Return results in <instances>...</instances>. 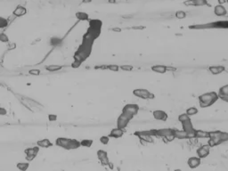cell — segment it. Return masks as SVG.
I'll list each match as a JSON object with an SVG mask.
<instances>
[{"mask_svg": "<svg viewBox=\"0 0 228 171\" xmlns=\"http://www.w3.org/2000/svg\"><path fill=\"white\" fill-rule=\"evenodd\" d=\"M93 44L94 43H92V42L82 40V44L80 45V47L77 50V52L74 54V60L79 61L81 63H83L84 61H86L91 55Z\"/></svg>", "mask_w": 228, "mask_h": 171, "instance_id": "cell-1", "label": "cell"}, {"mask_svg": "<svg viewBox=\"0 0 228 171\" xmlns=\"http://www.w3.org/2000/svg\"><path fill=\"white\" fill-rule=\"evenodd\" d=\"M218 93L215 91H210V92H207L202 94L198 96V101H199V104L200 107L205 109V108H209L213 104H215L218 102Z\"/></svg>", "mask_w": 228, "mask_h": 171, "instance_id": "cell-2", "label": "cell"}, {"mask_svg": "<svg viewBox=\"0 0 228 171\" xmlns=\"http://www.w3.org/2000/svg\"><path fill=\"white\" fill-rule=\"evenodd\" d=\"M191 30H214V29H228V21H216L205 24L189 26Z\"/></svg>", "mask_w": 228, "mask_h": 171, "instance_id": "cell-3", "label": "cell"}, {"mask_svg": "<svg viewBox=\"0 0 228 171\" xmlns=\"http://www.w3.org/2000/svg\"><path fill=\"white\" fill-rule=\"evenodd\" d=\"M55 145L57 146L62 147L65 150H76L81 146L80 141H78L76 139L64 138V137L57 138L55 140Z\"/></svg>", "mask_w": 228, "mask_h": 171, "instance_id": "cell-4", "label": "cell"}, {"mask_svg": "<svg viewBox=\"0 0 228 171\" xmlns=\"http://www.w3.org/2000/svg\"><path fill=\"white\" fill-rule=\"evenodd\" d=\"M133 96L136 97L143 99V100H153L154 99L155 96L153 93L150 92L148 89L145 88H136L133 90Z\"/></svg>", "mask_w": 228, "mask_h": 171, "instance_id": "cell-5", "label": "cell"}, {"mask_svg": "<svg viewBox=\"0 0 228 171\" xmlns=\"http://www.w3.org/2000/svg\"><path fill=\"white\" fill-rule=\"evenodd\" d=\"M134 135L138 137L142 142L144 143H148V144H153L154 143V139H153V134L151 130H147V131H136L134 133Z\"/></svg>", "mask_w": 228, "mask_h": 171, "instance_id": "cell-6", "label": "cell"}, {"mask_svg": "<svg viewBox=\"0 0 228 171\" xmlns=\"http://www.w3.org/2000/svg\"><path fill=\"white\" fill-rule=\"evenodd\" d=\"M133 119H134V118L129 116V115L121 112V114H120V115L119 116V118L117 119V122H116L117 128L124 130V129L128 127V125L129 124V122H130Z\"/></svg>", "mask_w": 228, "mask_h": 171, "instance_id": "cell-7", "label": "cell"}, {"mask_svg": "<svg viewBox=\"0 0 228 171\" xmlns=\"http://www.w3.org/2000/svg\"><path fill=\"white\" fill-rule=\"evenodd\" d=\"M121 112L128 114V115H129V116L134 118L139 112L138 104H126L123 107Z\"/></svg>", "mask_w": 228, "mask_h": 171, "instance_id": "cell-8", "label": "cell"}, {"mask_svg": "<svg viewBox=\"0 0 228 171\" xmlns=\"http://www.w3.org/2000/svg\"><path fill=\"white\" fill-rule=\"evenodd\" d=\"M181 125H182V129L187 133L188 136H190V139L194 138V133H195L196 128H194V127H193L192 120H188L186 121H184V122L181 123Z\"/></svg>", "mask_w": 228, "mask_h": 171, "instance_id": "cell-9", "label": "cell"}, {"mask_svg": "<svg viewBox=\"0 0 228 171\" xmlns=\"http://www.w3.org/2000/svg\"><path fill=\"white\" fill-rule=\"evenodd\" d=\"M196 153H197V156L200 159H205L210 153V147L208 145H202V146L199 147L197 149Z\"/></svg>", "mask_w": 228, "mask_h": 171, "instance_id": "cell-10", "label": "cell"}, {"mask_svg": "<svg viewBox=\"0 0 228 171\" xmlns=\"http://www.w3.org/2000/svg\"><path fill=\"white\" fill-rule=\"evenodd\" d=\"M153 116L155 120H161V121H166L169 119V116L165 111L162 110H155L153 112Z\"/></svg>", "mask_w": 228, "mask_h": 171, "instance_id": "cell-11", "label": "cell"}, {"mask_svg": "<svg viewBox=\"0 0 228 171\" xmlns=\"http://www.w3.org/2000/svg\"><path fill=\"white\" fill-rule=\"evenodd\" d=\"M218 99L222 100L225 103H228V85L221 87L218 92Z\"/></svg>", "mask_w": 228, "mask_h": 171, "instance_id": "cell-12", "label": "cell"}, {"mask_svg": "<svg viewBox=\"0 0 228 171\" xmlns=\"http://www.w3.org/2000/svg\"><path fill=\"white\" fill-rule=\"evenodd\" d=\"M96 155H97L98 160L101 161V163L103 165H109L110 164V161H109V158H108V153L107 152L104 151V150H98L97 153H96Z\"/></svg>", "mask_w": 228, "mask_h": 171, "instance_id": "cell-13", "label": "cell"}, {"mask_svg": "<svg viewBox=\"0 0 228 171\" xmlns=\"http://www.w3.org/2000/svg\"><path fill=\"white\" fill-rule=\"evenodd\" d=\"M185 6H208V0H186L184 2Z\"/></svg>", "mask_w": 228, "mask_h": 171, "instance_id": "cell-14", "label": "cell"}, {"mask_svg": "<svg viewBox=\"0 0 228 171\" xmlns=\"http://www.w3.org/2000/svg\"><path fill=\"white\" fill-rule=\"evenodd\" d=\"M201 163H202V159H200L198 156L197 157H191V158L188 159L187 161L188 167L190 169H197L198 167H200Z\"/></svg>", "mask_w": 228, "mask_h": 171, "instance_id": "cell-15", "label": "cell"}, {"mask_svg": "<svg viewBox=\"0 0 228 171\" xmlns=\"http://www.w3.org/2000/svg\"><path fill=\"white\" fill-rule=\"evenodd\" d=\"M208 71L212 75H219L226 71V67L223 65H212L209 67Z\"/></svg>", "mask_w": 228, "mask_h": 171, "instance_id": "cell-16", "label": "cell"}, {"mask_svg": "<svg viewBox=\"0 0 228 171\" xmlns=\"http://www.w3.org/2000/svg\"><path fill=\"white\" fill-rule=\"evenodd\" d=\"M173 134L175 136V138L179 139V140H185V139H190V136H188V134L186 132L183 130H179V129H177V128H174L173 131Z\"/></svg>", "mask_w": 228, "mask_h": 171, "instance_id": "cell-17", "label": "cell"}, {"mask_svg": "<svg viewBox=\"0 0 228 171\" xmlns=\"http://www.w3.org/2000/svg\"><path fill=\"white\" fill-rule=\"evenodd\" d=\"M214 14L218 17H223L226 16V14H227V11L226 7L222 5H217L215 7H214Z\"/></svg>", "mask_w": 228, "mask_h": 171, "instance_id": "cell-18", "label": "cell"}, {"mask_svg": "<svg viewBox=\"0 0 228 171\" xmlns=\"http://www.w3.org/2000/svg\"><path fill=\"white\" fill-rule=\"evenodd\" d=\"M123 135H124V130H123V129H120V128H116L112 129L111 133L109 134V137H110V138L112 137V138L115 139L121 138L123 136Z\"/></svg>", "mask_w": 228, "mask_h": 171, "instance_id": "cell-19", "label": "cell"}, {"mask_svg": "<svg viewBox=\"0 0 228 171\" xmlns=\"http://www.w3.org/2000/svg\"><path fill=\"white\" fill-rule=\"evenodd\" d=\"M26 14H27V9L22 6H18L13 12V15L15 17H22Z\"/></svg>", "mask_w": 228, "mask_h": 171, "instance_id": "cell-20", "label": "cell"}, {"mask_svg": "<svg viewBox=\"0 0 228 171\" xmlns=\"http://www.w3.org/2000/svg\"><path fill=\"white\" fill-rule=\"evenodd\" d=\"M210 136V132L208 131H203L201 129H196L194 133V137L200 139H209Z\"/></svg>", "mask_w": 228, "mask_h": 171, "instance_id": "cell-21", "label": "cell"}, {"mask_svg": "<svg viewBox=\"0 0 228 171\" xmlns=\"http://www.w3.org/2000/svg\"><path fill=\"white\" fill-rule=\"evenodd\" d=\"M151 70L155 72V73L159 74H164L168 71V66L161 65V64H159V65H154L152 66Z\"/></svg>", "mask_w": 228, "mask_h": 171, "instance_id": "cell-22", "label": "cell"}, {"mask_svg": "<svg viewBox=\"0 0 228 171\" xmlns=\"http://www.w3.org/2000/svg\"><path fill=\"white\" fill-rule=\"evenodd\" d=\"M96 69H102V70H109L111 71H120V66L117 64H108V65H102L96 67Z\"/></svg>", "mask_w": 228, "mask_h": 171, "instance_id": "cell-23", "label": "cell"}, {"mask_svg": "<svg viewBox=\"0 0 228 171\" xmlns=\"http://www.w3.org/2000/svg\"><path fill=\"white\" fill-rule=\"evenodd\" d=\"M37 145L39 148H49L53 145V144L49 139H41L37 142Z\"/></svg>", "mask_w": 228, "mask_h": 171, "instance_id": "cell-24", "label": "cell"}, {"mask_svg": "<svg viewBox=\"0 0 228 171\" xmlns=\"http://www.w3.org/2000/svg\"><path fill=\"white\" fill-rule=\"evenodd\" d=\"M39 147L38 146H34V147H29V148H27V149H25L24 153L26 155H35V156H37L38 153H39Z\"/></svg>", "mask_w": 228, "mask_h": 171, "instance_id": "cell-25", "label": "cell"}, {"mask_svg": "<svg viewBox=\"0 0 228 171\" xmlns=\"http://www.w3.org/2000/svg\"><path fill=\"white\" fill-rule=\"evenodd\" d=\"M45 69L49 71V72H55V71H59L63 69V66L58 65V64H49L45 67Z\"/></svg>", "mask_w": 228, "mask_h": 171, "instance_id": "cell-26", "label": "cell"}, {"mask_svg": "<svg viewBox=\"0 0 228 171\" xmlns=\"http://www.w3.org/2000/svg\"><path fill=\"white\" fill-rule=\"evenodd\" d=\"M75 15L79 21H88L89 20L88 14L85 12H77Z\"/></svg>", "mask_w": 228, "mask_h": 171, "instance_id": "cell-27", "label": "cell"}, {"mask_svg": "<svg viewBox=\"0 0 228 171\" xmlns=\"http://www.w3.org/2000/svg\"><path fill=\"white\" fill-rule=\"evenodd\" d=\"M17 169L21 171H26L30 168L29 162H18L16 164Z\"/></svg>", "mask_w": 228, "mask_h": 171, "instance_id": "cell-28", "label": "cell"}, {"mask_svg": "<svg viewBox=\"0 0 228 171\" xmlns=\"http://www.w3.org/2000/svg\"><path fill=\"white\" fill-rule=\"evenodd\" d=\"M199 112V110L194 107V106H192V107H189L187 110H186V112H185V113L187 114L188 116H194L196 114Z\"/></svg>", "mask_w": 228, "mask_h": 171, "instance_id": "cell-29", "label": "cell"}, {"mask_svg": "<svg viewBox=\"0 0 228 171\" xmlns=\"http://www.w3.org/2000/svg\"><path fill=\"white\" fill-rule=\"evenodd\" d=\"M175 16H176L177 19H178V20H184V19L186 18L187 14H186V13H185V11L180 10V11H177V12H176Z\"/></svg>", "mask_w": 228, "mask_h": 171, "instance_id": "cell-30", "label": "cell"}, {"mask_svg": "<svg viewBox=\"0 0 228 171\" xmlns=\"http://www.w3.org/2000/svg\"><path fill=\"white\" fill-rule=\"evenodd\" d=\"M93 145V140L91 139H83L80 141V145L83 147H87V148H89L92 146Z\"/></svg>", "mask_w": 228, "mask_h": 171, "instance_id": "cell-31", "label": "cell"}, {"mask_svg": "<svg viewBox=\"0 0 228 171\" xmlns=\"http://www.w3.org/2000/svg\"><path fill=\"white\" fill-rule=\"evenodd\" d=\"M9 24V21L4 17H0V29H5Z\"/></svg>", "mask_w": 228, "mask_h": 171, "instance_id": "cell-32", "label": "cell"}, {"mask_svg": "<svg viewBox=\"0 0 228 171\" xmlns=\"http://www.w3.org/2000/svg\"><path fill=\"white\" fill-rule=\"evenodd\" d=\"M177 119H178V121H179L180 123H182V122H184V121H186V120H191V117H190V116H188L187 114L185 112V113L180 114Z\"/></svg>", "mask_w": 228, "mask_h": 171, "instance_id": "cell-33", "label": "cell"}, {"mask_svg": "<svg viewBox=\"0 0 228 171\" xmlns=\"http://www.w3.org/2000/svg\"><path fill=\"white\" fill-rule=\"evenodd\" d=\"M0 42H2V43H8L9 42L8 36L6 33H0Z\"/></svg>", "mask_w": 228, "mask_h": 171, "instance_id": "cell-34", "label": "cell"}, {"mask_svg": "<svg viewBox=\"0 0 228 171\" xmlns=\"http://www.w3.org/2000/svg\"><path fill=\"white\" fill-rule=\"evenodd\" d=\"M100 142H101V144H103V145H108L109 144V142H110V137H109V136H101L100 137Z\"/></svg>", "mask_w": 228, "mask_h": 171, "instance_id": "cell-35", "label": "cell"}, {"mask_svg": "<svg viewBox=\"0 0 228 171\" xmlns=\"http://www.w3.org/2000/svg\"><path fill=\"white\" fill-rule=\"evenodd\" d=\"M120 70H122L124 71H131L133 70V66L129 64H125V65L120 66Z\"/></svg>", "mask_w": 228, "mask_h": 171, "instance_id": "cell-36", "label": "cell"}, {"mask_svg": "<svg viewBox=\"0 0 228 171\" xmlns=\"http://www.w3.org/2000/svg\"><path fill=\"white\" fill-rule=\"evenodd\" d=\"M162 139L164 140V142H166V143H170V142H172V141H174L176 138H175L174 134H172V135H169V136H165V137Z\"/></svg>", "mask_w": 228, "mask_h": 171, "instance_id": "cell-37", "label": "cell"}, {"mask_svg": "<svg viewBox=\"0 0 228 171\" xmlns=\"http://www.w3.org/2000/svg\"><path fill=\"white\" fill-rule=\"evenodd\" d=\"M40 70H38V69H32V70L29 71V74L32 75V76H39V75H40Z\"/></svg>", "mask_w": 228, "mask_h": 171, "instance_id": "cell-38", "label": "cell"}, {"mask_svg": "<svg viewBox=\"0 0 228 171\" xmlns=\"http://www.w3.org/2000/svg\"><path fill=\"white\" fill-rule=\"evenodd\" d=\"M82 64L81 62H79V61H77V60H74L73 63H71V67L73 68V69H77V68H79V67H80V65Z\"/></svg>", "mask_w": 228, "mask_h": 171, "instance_id": "cell-39", "label": "cell"}, {"mask_svg": "<svg viewBox=\"0 0 228 171\" xmlns=\"http://www.w3.org/2000/svg\"><path fill=\"white\" fill-rule=\"evenodd\" d=\"M48 120L49 121H55L57 120V116L55 114H49Z\"/></svg>", "mask_w": 228, "mask_h": 171, "instance_id": "cell-40", "label": "cell"}, {"mask_svg": "<svg viewBox=\"0 0 228 171\" xmlns=\"http://www.w3.org/2000/svg\"><path fill=\"white\" fill-rule=\"evenodd\" d=\"M7 114V111L4 107H0V115L1 116H6Z\"/></svg>", "mask_w": 228, "mask_h": 171, "instance_id": "cell-41", "label": "cell"}, {"mask_svg": "<svg viewBox=\"0 0 228 171\" xmlns=\"http://www.w3.org/2000/svg\"><path fill=\"white\" fill-rule=\"evenodd\" d=\"M35 158H36V156H35V155H26V161H29V162L32 161Z\"/></svg>", "mask_w": 228, "mask_h": 171, "instance_id": "cell-42", "label": "cell"}, {"mask_svg": "<svg viewBox=\"0 0 228 171\" xmlns=\"http://www.w3.org/2000/svg\"><path fill=\"white\" fill-rule=\"evenodd\" d=\"M218 5H224V4H226V0H218Z\"/></svg>", "mask_w": 228, "mask_h": 171, "instance_id": "cell-43", "label": "cell"}, {"mask_svg": "<svg viewBox=\"0 0 228 171\" xmlns=\"http://www.w3.org/2000/svg\"><path fill=\"white\" fill-rule=\"evenodd\" d=\"M93 0H82V3L84 4H88V3H91Z\"/></svg>", "mask_w": 228, "mask_h": 171, "instance_id": "cell-44", "label": "cell"}, {"mask_svg": "<svg viewBox=\"0 0 228 171\" xmlns=\"http://www.w3.org/2000/svg\"><path fill=\"white\" fill-rule=\"evenodd\" d=\"M108 2H109V3H116L117 1H116V0H109Z\"/></svg>", "mask_w": 228, "mask_h": 171, "instance_id": "cell-45", "label": "cell"}, {"mask_svg": "<svg viewBox=\"0 0 228 171\" xmlns=\"http://www.w3.org/2000/svg\"><path fill=\"white\" fill-rule=\"evenodd\" d=\"M175 171H181V170H180V169H176Z\"/></svg>", "mask_w": 228, "mask_h": 171, "instance_id": "cell-46", "label": "cell"}, {"mask_svg": "<svg viewBox=\"0 0 228 171\" xmlns=\"http://www.w3.org/2000/svg\"><path fill=\"white\" fill-rule=\"evenodd\" d=\"M226 3H227V4H228V0H226Z\"/></svg>", "mask_w": 228, "mask_h": 171, "instance_id": "cell-47", "label": "cell"}]
</instances>
